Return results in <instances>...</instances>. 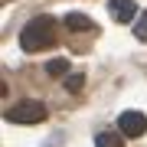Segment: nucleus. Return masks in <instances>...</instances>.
<instances>
[{"label": "nucleus", "instance_id": "obj_4", "mask_svg": "<svg viewBox=\"0 0 147 147\" xmlns=\"http://www.w3.org/2000/svg\"><path fill=\"white\" fill-rule=\"evenodd\" d=\"M108 13L115 16V23H131L137 16L134 0H108Z\"/></svg>", "mask_w": 147, "mask_h": 147}, {"label": "nucleus", "instance_id": "obj_9", "mask_svg": "<svg viewBox=\"0 0 147 147\" xmlns=\"http://www.w3.org/2000/svg\"><path fill=\"white\" fill-rule=\"evenodd\" d=\"M82 85H85V79L79 72H69V79H65V88L69 92H82Z\"/></svg>", "mask_w": 147, "mask_h": 147}, {"label": "nucleus", "instance_id": "obj_1", "mask_svg": "<svg viewBox=\"0 0 147 147\" xmlns=\"http://www.w3.org/2000/svg\"><path fill=\"white\" fill-rule=\"evenodd\" d=\"M56 39V20L53 16H36V20H30L26 26L20 33V46L26 49V53H39V49L53 46Z\"/></svg>", "mask_w": 147, "mask_h": 147}, {"label": "nucleus", "instance_id": "obj_6", "mask_svg": "<svg viewBox=\"0 0 147 147\" xmlns=\"http://www.w3.org/2000/svg\"><path fill=\"white\" fill-rule=\"evenodd\" d=\"M121 137L124 134H115V131H101L95 137V147H121Z\"/></svg>", "mask_w": 147, "mask_h": 147}, {"label": "nucleus", "instance_id": "obj_2", "mask_svg": "<svg viewBox=\"0 0 147 147\" xmlns=\"http://www.w3.org/2000/svg\"><path fill=\"white\" fill-rule=\"evenodd\" d=\"M7 121H13V124H39V121H46V105H42V101L10 105L7 108Z\"/></svg>", "mask_w": 147, "mask_h": 147}, {"label": "nucleus", "instance_id": "obj_7", "mask_svg": "<svg viewBox=\"0 0 147 147\" xmlns=\"http://www.w3.org/2000/svg\"><path fill=\"white\" fill-rule=\"evenodd\" d=\"M46 72L49 75H69V62L65 59H53V62H46Z\"/></svg>", "mask_w": 147, "mask_h": 147}, {"label": "nucleus", "instance_id": "obj_8", "mask_svg": "<svg viewBox=\"0 0 147 147\" xmlns=\"http://www.w3.org/2000/svg\"><path fill=\"white\" fill-rule=\"evenodd\" d=\"M134 36L147 42V13H137V23H134Z\"/></svg>", "mask_w": 147, "mask_h": 147}, {"label": "nucleus", "instance_id": "obj_5", "mask_svg": "<svg viewBox=\"0 0 147 147\" xmlns=\"http://www.w3.org/2000/svg\"><path fill=\"white\" fill-rule=\"evenodd\" d=\"M65 26L72 30V33H88V30H92V20H88L85 13H69V16H65Z\"/></svg>", "mask_w": 147, "mask_h": 147}, {"label": "nucleus", "instance_id": "obj_3", "mask_svg": "<svg viewBox=\"0 0 147 147\" xmlns=\"http://www.w3.org/2000/svg\"><path fill=\"white\" fill-rule=\"evenodd\" d=\"M118 131L124 134V137H144L147 115H144V111H124V115L118 118Z\"/></svg>", "mask_w": 147, "mask_h": 147}]
</instances>
